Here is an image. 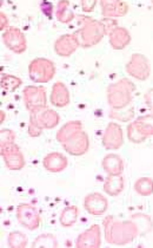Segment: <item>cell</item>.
Instances as JSON below:
<instances>
[{"instance_id": "14", "label": "cell", "mask_w": 153, "mask_h": 248, "mask_svg": "<svg viewBox=\"0 0 153 248\" xmlns=\"http://www.w3.org/2000/svg\"><path fill=\"white\" fill-rule=\"evenodd\" d=\"M122 139L123 134L120 126L115 123H110L105 131V136H104V144L109 148L118 147L122 143Z\"/></svg>"}, {"instance_id": "25", "label": "cell", "mask_w": 153, "mask_h": 248, "mask_svg": "<svg viewBox=\"0 0 153 248\" xmlns=\"http://www.w3.org/2000/svg\"><path fill=\"white\" fill-rule=\"evenodd\" d=\"M145 103L147 104V107H149L150 109L153 110V89H151V90L145 95Z\"/></svg>"}, {"instance_id": "26", "label": "cell", "mask_w": 153, "mask_h": 248, "mask_svg": "<svg viewBox=\"0 0 153 248\" xmlns=\"http://www.w3.org/2000/svg\"><path fill=\"white\" fill-rule=\"evenodd\" d=\"M7 24H9V19H7V17H6V15H5V13H0V30H6V28H7Z\"/></svg>"}, {"instance_id": "19", "label": "cell", "mask_w": 153, "mask_h": 248, "mask_svg": "<svg viewBox=\"0 0 153 248\" xmlns=\"http://www.w3.org/2000/svg\"><path fill=\"white\" fill-rule=\"evenodd\" d=\"M65 158L61 155H57V154H52V155H48L45 158L44 164L50 171H60V169H63L66 166Z\"/></svg>"}, {"instance_id": "2", "label": "cell", "mask_w": 153, "mask_h": 248, "mask_svg": "<svg viewBox=\"0 0 153 248\" xmlns=\"http://www.w3.org/2000/svg\"><path fill=\"white\" fill-rule=\"evenodd\" d=\"M106 33V29L100 21L93 20L92 18H87L85 20L83 29L78 32V40L79 44L84 47H90L100 42L104 34Z\"/></svg>"}, {"instance_id": "24", "label": "cell", "mask_w": 153, "mask_h": 248, "mask_svg": "<svg viewBox=\"0 0 153 248\" xmlns=\"http://www.w3.org/2000/svg\"><path fill=\"white\" fill-rule=\"evenodd\" d=\"M97 5V0H82V9L84 12H92Z\"/></svg>"}, {"instance_id": "9", "label": "cell", "mask_w": 153, "mask_h": 248, "mask_svg": "<svg viewBox=\"0 0 153 248\" xmlns=\"http://www.w3.org/2000/svg\"><path fill=\"white\" fill-rule=\"evenodd\" d=\"M79 40L76 34H64L56 40L55 50L61 57H70L79 46Z\"/></svg>"}, {"instance_id": "21", "label": "cell", "mask_w": 153, "mask_h": 248, "mask_svg": "<svg viewBox=\"0 0 153 248\" xmlns=\"http://www.w3.org/2000/svg\"><path fill=\"white\" fill-rule=\"evenodd\" d=\"M26 244H28V240H26L24 234L19 233V232H14V233L10 234V247H25Z\"/></svg>"}, {"instance_id": "18", "label": "cell", "mask_w": 153, "mask_h": 248, "mask_svg": "<svg viewBox=\"0 0 153 248\" xmlns=\"http://www.w3.org/2000/svg\"><path fill=\"white\" fill-rule=\"evenodd\" d=\"M21 84H23V80L19 77L7 74L1 76V89L5 93H14Z\"/></svg>"}, {"instance_id": "10", "label": "cell", "mask_w": 153, "mask_h": 248, "mask_svg": "<svg viewBox=\"0 0 153 248\" xmlns=\"http://www.w3.org/2000/svg\"><path fill=\"white\" fill-rule=\"evenodd\" d=\"M101 12L105 17H123L127 13L128 6L124 0H100Z\"/></svg>"}, {"instance_id": "13", "label": "cell", "mask_w": 153, "mask_h": 248, "mask_svg": "<svg viewBox=\"0 0 153 248\" xmlns=\"http://www.w3.org/2000/svg\"><path fill=\"white\" fill-rule=\"evenodd\" d=\"M33 115L36 117L37 122L39 123V125L44 129L55 128L59 123V115L55 110H50L45 108V109L40 110L39 112Z\"/></svg>"}, {"instance_id": "15", "label": "cell", "mask_w": 153, "mask_h": 248, "mask_svg": "<svg viewBox=\"0 0 153 248\" xmlns=\"http://www.w3.org/2000/svg\"><path fill=\"white\" fill-rule=\"evenodd\" d=\"M85 207L92 214H101L107 208V201L99 194H93L86 198Z\"/></svg>"}, {"instance_id": "4", "label": "cell", "mask_w": 153, "mask_h": 248, "mask_svg": "<svg viewBox=\"0 0 153 248\" xmlns=\"http://www.w3.org/2000/svg\"><path fill=\"white\" fill-rule=\"evenodd\" d=\"M24 103L31 114H37L45 109L47 103L46 90L42 86H26L23 91Z\"/></svg>"}, {"instance_id": "20", "label": "cell", "mask_w": 153, "mask_h": 248, "mask_svg": "<svg viewBox=\"0 0 153 248\" xmlns=\"http://www.w3.org/2000/svg\"><path fill=\"white\" fill-rule=\"evenodd\" d=\"M80 128H82V123L78 122V121L65 124L58 133V140L65 141L69 137H72L73 135H76L80 130Z\"/></svg>"}, {"instance_id": "5", "label": "cell", "mask_w": 153, "mask_h": 248, "mask_svg": "<svg viewBox=\"0 0 153 248\" xmlns=\"http://www.w3.org/2000/svg\"><path fill=\"white\" fill-rule=\"evenodd\" d=\"M2 43L12 52L20 55L26 51L28 42L25 34L18 28H9L2 32Z\"/></svg>"}, {"instance_id": "1", "label": "cell", "mask_w": 153, "mask_h": 248, "mask_svg": "<svg viewBox=\"0 0 153 248\" xmlns=\"http://www.w3.org/2000/svg\"><path fill=\"white\" fill-rule=\"evenodd\" d=\"M132 91L133 84L127 79H122L115 84H112L107 90V99L110 105L115 110L124 109L126 105L130 104Z\"/></svg>"}, {"instance_id": "22", "label": "cell", "mask_w": 153, "mask_h": 248, "mask_svg": "<svg viewBox=\"0 0 153 248\" xmlns=\"http://www.w3.org/2000/svg\"><path fill=\"white\" fill-rule=\"evenodd\" d=\"M42 126L39 125V123L37 122L36 117H34L33 114H31L29 116V124H28V134L29 136L32 137H36L39 136L42 134Z\"/></svg>"}, {"instance_id": "8", "label": "cell", "mask_w": 153, "mask_h": 248, "mask_svg": "<svg viewBox=\"0 0 153 248\" xmlns=\"http://www.w3.org/2000/svg\"><path fill=\"white\" fill-rule=\"evenodd\" d=\"M17 217L20 225L24 227L31 229H36L39 225V217L37 214V210L34 207L29 206V204H20L17 209Z\"/></svg>"}, {"instance_id": "3", "label": "cell", "mask_w": 153, "mask_h": 248, "mask_svg": "<svg viewBox=\"0 0 153 248\" xmlns=\"http://www.w3.org/2000/svg\"><path fill=\"white\" fill-rule=\"evenodd\" d=\"M56 74L55 64L46 58H36L29 63L28 75L31 80L38 84L47 83Z\"/></svg>"}, {"instance_id": "17", "label": "cell", "mask_w": 153, "mask_h": 248, "mask_svg": "<svg viewBox=\"0 0 153 248\" xmlns=\"http://www.w3.org/2000/svg\"><path fill=\"white\" fill-rule=\"evenodd\" d=\"M137 130L139 131L145 137L146 135L153 134V115H146L143 117H139L136 122L133 123Z\"/></svg>"}, {"instance_id": "6", "label": "cell", "mask_w": 153, "mask_h": 248, "mask_svg": "<svg viewBox=\"0 0 153 248\" xmlns=\"http://www.w3.org/2000/svg\"><path fill=\"white\" fill-rule=\"evenodd\" d=\"M126 71L130 76L137 78V79L145 80L149 78L151 70H150L149 61L145 58V56L136 53L126 65Z\"/></svg>"}, {"instance_id": "11", "label": "cell", "mask_w": 153, "mask_h": 248, "mask_svg": "<svg viewBox=\"0 0 153 248\" xmlns=\"http://www.w3.org/2000/svg\"><path fill=\"white\" fill-rule=\"evenodd\" d=\"M50 101L55 107L64 108L70 103V93L69 89L63 82H57L52 88Z\"/></svg>"}, {"instance_id": "7", "label": "cell", "mask_w": 153, "mask_h": 248, "mask_svg": "<svg viewBox=\"0 0 153 248\" xmlns=\"http://www.w3.org/2000/svg\"><path fill=\"white\" fill-rule=\"evenodd\" d=\"M1 156L5 158V163L11 170H19L24 167V157L14 142L1 145Z\"/></svg>"}, {"instance_id": "23", "label": "cell", "mask_w": 153, "mask_h": 248, "mask_svg": "<svg viewBox=\"0 0 153 248\" xmlns=\"http://www.w3.org/2000/svg\"><path fill=\"white\" fill-rule=\"evenodd\" d=\"M15 135L12 130H9V129H4L1 130V145L13 143L14 142Z\"/></svg>"}, {"instance_id": "12", "label": "cell", "mask_w": 153, "mask_h": 248, "mask_svg": "<svg viewBox=\"0 0 153 248\" xmlns=\"http://www.w3.org/2000/svg\"><path fill=\"white\" fill-rule=\"evenodd\" d=\"M131 42V36L124 28H114L110 33V43L114 50H122Z\"/></svg>"}, {"instance_id": "16", "label": "cell", "mask_w": 153, "mask_h": 248, "mask_svg": "<svg viewBox=\"0 0 153 248\" xmlns=\"http://www.w3.org/2000/svg\"><path fill=\"white\" fill-rule=\"evenodd\" d=\"M57 18L59 21L66 24L70 23L74 18L73 11L70 7L69 0H60L57 5Z\"/></svg>"}]
</instances>
